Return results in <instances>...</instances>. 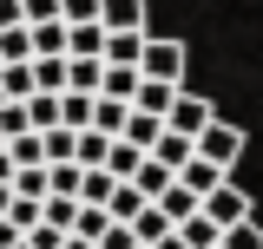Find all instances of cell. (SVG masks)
I'll use <instances>...</instances> for the list:
<instances>
[{
  "instance_id": "obj_16",
  "label": "cell",
  "mask_w": 263,
  "mask_h": 249,
  "mask_svg": "<svg viewBox=\"0 0 263 249\" xmlns=\"http://www.w3.org/2000/svg\"><path fill=\"white\" fill-rule=\"evenodd\" d=\"M178 92H184V86H164V79H145L132 105H138V112H158V118H171V98H178Z\"/></svg>"
},
{
  "instance_id": "obj_6",
  "label": "cell",
  "mask_w": 263,
  "mask_h": 249,
  "mask_svg": "<svg viewBox=\"0 0 263 249\" xmlns=\"http://www.w3.org/2000/svg\"><path fill=\"white\" fill-rule=\"evenodd\" d=\"M132 230H138V243H145V249H158L164 236L178 230V223H171V210H164V203H145V210L132 217Z\"/></svg>"
},
{
  "instance_id": "obj_4",
  "label": "cell",
  "mask_w": 263,
  "mask_h": 249,
  "mask_svg": "<svg viewBox=\"0 0 263 249\" xmlns=\"http://www.w3.org/2000/svg\"><path fill=\"white\" fill-rule=\"evenodd\" d=\"M204 217H217L224 230H237V223H250V197H243L237 184H217L211 197H204Z\"/></svg>"
},
{
  "instance_id": "obj_10",
  "label": "cell",
  "mask_w": 263,
  "mask_h": 249,
  "mask_svg": "<svg viewBox=\"0 0 263 249\" xmlns=\"http://www.w3.org/2000/svg\"><path fill=\"white\" fill-rule=\"evenodd\" d=\"M138 86H145V66H112L105 59V86H99L105 98H138Z\"/></svg>"
},
{
  "instance_id": "obj_30",
  "label": "cell",
  "mask_w": 263,
  "mask_h": 249,
  "mask_svg": "<svg viewBox=\"0 0 263 249\" xmlns=\"http://www.w3.org/2000/svg\"><path fill=\"white\" fill-rule=\"evenodd\" d=\"M13 203H20V190H13V184H0V217H13Z\"/></svg>"
},
{
  "instance_id": "obj_13",
  "label": "cell",
  "mask_w": 263,
  "mask_h": 249,
  "mask_svg": "<svg viewBox=\"0 0 263 249\" xmlns=\"http://www.w3.org/2000/svg\"><path fill=\"white\" fill-rule=\"evenodd\" d=\"M178 236H184L191 249H224V223H217V217H204V210H197L191 223H178Z\"/></svg>"
},
{
  "instance_id": "obj_20",
  "label": "cell",
  "mask_w": 263,
  "mask_h": 249,
  "mask_svg": "<svg viewBox=\"0 0 263 249\" xmlns=\"http://www.w3.org/2000/svg\"><path fill=\"white\" fill-rule=\"evenodd\" d=\"M0 86H7V98H33V92H40L33 59H27V66H0Z\"/></svg>"
},
{
  "instance_id": "obj_18",
  "label": "cell",
  "mask_w": 263,
  "mask_h": 249,
  "mask_svg": "<svg viewBox=\"0 0 263 249\" xmlns=\"http://www.w3.org/2000/svg\"><path fill=\"white\" fill-rule=\"evenodd\" d=\"M152 157H164L171 171H184V164L197 157V138H184V131H164V138H158V151H152Z\"/></svg>"
},
{
  "instance_id": "obj_27",
  "label": "cell",
  "mask_w": 263,
  "mask_h": 249,
  "mask_svg": "<svg viewBox=\"0 0 263 249\" xmlns=\"http://www.w3.org/2000/svg\"><path fill=\"white\" fill-rule=\"evenodd\" d=\"M99 13H105V0H66V27H86Z\"/></svg>"
},
{
  "instance_id": "obj_22",
  "label": "cell",
  "mask_w": 263,
  "mask_h": 249,
  "mask_svg": "<svg viewBox=\"0 0 263 249\" xmlns=\"http://www.w3.org/2000/svg\"><path fill=\"white\" fill-rule=\"evenodd\" d=\"M7 151H13V164H53V157H46V131H20Z\"/></svg>"
},
{
  "instance_id": "obj_34",
  "label": "cell",
  "mask_w": 263,
  "mask_h": 249,
  "mask_svg": "<svg viewBox=\"0 0 263 249\" xmlns=\"http://www.w3.org/2000/svg\"><path fill=\"white\" fill-rule=\"evenodd\" d=\"M0 105H7V86H0Z\"/></svg>"
},
{
  "instance_id": "obj_19",
  "label": "cell",
  "mask_w": 263,
  "mask_h": 249,
  "mask_svg": "<svg viewBox=\"0 0 263 249\" xmlns=\"http://www.w3.org/2000/svg\"><path fill=\"white\" fill-rule=\"evenodd\" d=\"M99 86H105V59H72L66 92H99Z\"/></svg>"
},
{
  "instance_id": "obj_2",
  "label": "cell",
  "mask_w": 263,
  "mask_h": 249,
  "mask_svg": "<svg viewBox=\"0 0 263 249\" xmlns=\"http://www.w3.org/2000/svg\"><path fill=\"white\" fill-rule=\"evenodd\" d=\"M197 157H211L217 171H230V164L243 157V125H224V118H217L204 138H197Z\"/></svg>"
},
{
  "instance_id": "obj_21",
  "label": "cell",
  "mask_w": 263,
  "mask_h": 249,
  "mask_svg": "<svg viewBox=\"0 0 263 249\" xmlns=\"http://www.w3.org/2000/svg\"><path fill=\"white\" fill-rule=\"evenodd\" d=\"M33 46H40V59H46V53H66V46H72V27H66V20H40V27H33Z\"/></svg>"
},
{
  "instance_id": "obj_11",
  "label": "cell",
  "mask_w": 263,
  "mask_h": 249,
  "mask_svg": "<svg viewBox=\"0 0 263 249\" xmlns=\"http://www.w3.org/2000/svg\"><path fill=\"white\" fill-rule=\"evenodd\" d=\"M178 184H191L197 197H211V190H217V184H230V171H217L211 157H191V164L178 171Z\"/></svg>"
},
{
  "instance_id": "obj_5",
  "label": "cell",
  "mask_w": 263,
  "mask_h": 249,
  "mask_svg": "<svg viewBox=\"0 0 263 249\" xmlns=\"http://www.w3.org/2000/svg\"><path fill=\"white\" fill-rule=\"evenodd\" d=\"M112 131H99V125H86L79 131V151H72V164H86V171H105V157H112Z\"/></svg>"
},
{
  "instance_id": "obj_35",
  "label": "cell",
  "mask_w": 263,
  "mask_h": 249,
  "mask_svg": "<svg viewBox=\"0 0 263 249\" xmlns=\"http://www.w3.org/2000/svg\"><path fill=\"white\" fill-rule=\"evenodd\" d=\"M0 66H7V59H0Z\"/></svg>"
},
{
  "instance_id": "obj_14",
  "label": "cell",
  "mask_w": 263,
  "mask_h": 249,
  "mask_svg": "<svg viewBox=\"0 0 263 249\" xmlns=\"http://www.w3.org/2000/svg\"><path fill=\"white\" fill-rule=\"evenodd\" d=\"M145 39H152V33H112V39H105V59L112 66H145Z\"/></svg>"
},
{
  "instance_id": "obj_24",
  "label": "cell",
  "mask_w": 263,
  "mask_h": 249,
  "mask_svg": "<svg viewBox=\"0 0 263 249\" xmlns=\"http://www.w3.org/2000/svg\"><path fill=\"white\" fill-rule=\"evenodd\" d=\"M112 190H119L112 171H86V197H79V203H112Z\"/></svg>"
},
{
  "instance_id": "obj_12",
  "label": "cell",
  "mask_w": 263,
  "mask_h": 249,
  "mask_svg": "<svg viewBox=\"0 0 263 249\" xmlns=\"http://www.w3.org/2000/svg\"><path fill=\"white\" fill-rule=\"evenodd\" d=\"M145 157H152V151H138V144H132V138H119V144H112V157H105V171H112V177H119V184H132V177H138V171H145Z\"/></svg>"
},
{
  "instance_id": "obj_7",
  "label": "cell",
  "mask_w": 263,
  "mask_h": 249,
  "mask_svg": "<svg viewBox=\"0 0 263 249\" xmlns=\"http://www.w3.org/2000/svg\"><path fill=\"white\" fill-rule=\"evenodd\" d=\"M171 131V118H158V112H138L132 105V125H125V138L138 144V151H158V138Z\"/></svg>"
},
{
  "instance_id": "obj_28",
  "label": "cell",
  "mask_w": 263,
  "mask_h": 249,
  "mask_svg": "<svg viewBox=\"0 0 263 249\" xmlns=\"http://www.w3.org/2000/svg\"><path fill=\"white\" fill-rule=\"evenodd\" d=\"M40 20H66V0H27V27Z\"/></svg>"
},
{
  "instance_id": "obj_25",
  "label": "cell",
  "mask_w": 263,
  "mask_h": 249,
  "mask_svg": "<svg viewBox=\"0 0 263 249\" xmlns=\"http://www.w3.org/2000/svg\"><path fill=\"white\" fill-rule=\"evenodd\" d=\"M224 249H263V223H237V230H224Z\"/></svg>"
},
{
  "instance_id": "obj_23",
  "label": "cell",
  "mask_w": 263,
  "mask_h": 249,
  "mask_svg": "<svg viewBox=\"0 0 263 249\" xmlns=\"http://www.w3.org/2000/svg\"><path fill=\"white\" fill-rule=\"evenodd\" d=\"M145 203H152V197H145V190H138V184H119V190H112V203H105V210H112V217H119V223H132V217H138V210H145Z\"/></svg>"
},
{
  "instance_id": "obj_26",
  "label": "cell",
  "mask_w": 263,
  "mask_h": 249,
  "mask_svg": "<svg viewBox=\"0 0 263 249\" xmlns=\"http://www.w3.org/2000/svg\"><path fill=\"white\" fill-rule=\"evenodd\" d=\"M72 217H79V197H46V223L72 230Z\"/></svg>"
},
{
  "instance_id": "obj_15",
  "label": "cell",
  "mask_w": 263,
  "mask_h": 249,
  "mask_svg": "<svg viewBox=\"0 0 263 249\" xmlns=\"http://www.w3.org/2000/svg\"><path fill=\"white\" fill-rule=\"evenodd\" d=\"M132 184L145 190V197H152V203H158L164 190L178 184V171H171V164H164V157H145V171H138V177H132Z\"/></svg>"
},
{
  "instance_id": "obj_1",
  "label": "cell",
  "mask_w": 263,
  "mask_h": 249,
  "mask_svg": "<svg viewBox=\"0 0 263 249\" xmlns=\"http://www.w3.org/2000/svg\"><path fill=\"white\" fill-rule=\"evenodd\" d=\"M184 39H145V79H164V86H184Z\"/></svg>"
},
{
  "instance_id": "obj_31",
  "label": "cell",
  "mask_w": 263,
  "mask_h": 249,
  "mask_svg": "<svg viewBox=\"0 0 263 249\" xmlns=\"http://www.w3.org/2000/svg\"><path fill=\"white\" fill-rule=\"evenodd\" d=\"M13 171H20V164H13V151H0V184H13Z\"/></svg>"
},
{
  "instance_id": "obj_29",
  "label": "cell",
  "mask_w": 263,
  "mask_h": 249,
  "mask_svg": "<svg viewBox=\"0 0 263 249\" xmlns=\"http://www.w3.org/2000/svg\"><path fill=\"white\" fill-rule=\"evenodd\" d=\"M7 27H27V0H0V33Z\"/></svg>"
},
{
  "instance_id": "obj_17",
  "label": "cell",
  "mask_w": 263,
  "mask_h": 249,
  "mask_svg": "<svg viewBox=\"0 0 263 249\" xmlns=\"http://www.w3.org/2000/svg\"><path fill=\"white\" fill-rule=\"evenodd\" d=\"M0 59H7V66L40 59V46H33V27H7V33H0Z\"/></svg>"
},
{
  "instance_id": "obj_32",
  "label": "cell",
  "mask_w": 263,
  "mask_h": 249,
  "mask_svg": "<svg viewBox=\"0 0 263 249\" xmlns=\"http://www.w3.org/2000/svg\"><path fill=\"white\" fill-rule=\"evenodd\" d=\"M158 249H191V243H184V236H178V230H171V236H164V243Z\"/></svg>"
},
{
  "instance_id": "obj_8",
  "label": "cell",
  "mask_w": 263,
  "mask_h": 249,
  "mask_svg": "<svg viewBox=\"0 0 263 249\" xmlns=\"http://www.w3.org/2000/svg\"><path fill=\"white\" fill-rule=\"evenodd\" d=\"M105 39H112V27L105 20H86V27H72V59H105Z\"/></svg>"
},
{
  "instance_id": "obj_9",
  "label": "cell",
  "mask_w": 263,
  "mask_h": 249,
  "mask_svg": "<svg viewBox=\"0 0 263 249\" xmlns=\"http://www.w3.org/2000/svg\"><path fill=\"white\" fill-rule=\"evenodd\" d=\"M112 33H145V0H105V13H99Z\"/></svg>"
},
{
  "instance_id": "obj_3",
  "label": "cell",
  "mask_w": 263,
  "mask_h": 249,
  "mask_svg": "<svg viewBox=\"0 0 263 249\" xmlns=\"http://www.w3.org/2000/svg\"><path fill=\"white\" fill-rule=\"evenodd\" d=\"M211 125H217L211 98H197V92H178V98H171V131H184V138H204Z\"/></svg>"
},
{
  "instance_id": "obj_33",
  "label": "cell",
  "mask_w": 263,
  "mask_h": 249,
  "mask_svg": "<svg viewBox=\"0 0 263 249\" xmlns=\"http://www.w3.org/2000/svg\"><path fill=\"white\" fill-rule=\"evenodd\" d=\"M0 151H7V131H0Z\"/></svg>"
}]
</instances>
